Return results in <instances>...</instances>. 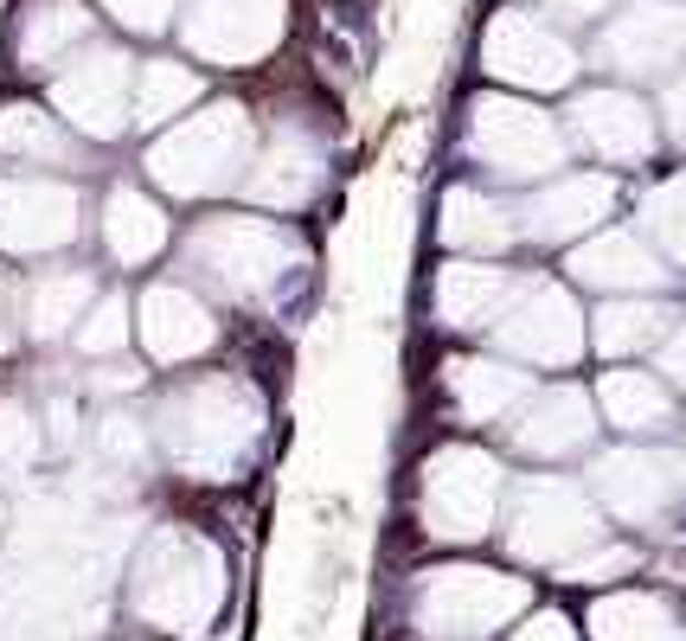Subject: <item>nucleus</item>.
Here are the masks:
<instances>
[{"label": "nucleus", "instance_id": "nucleus-1", "mask_svg": "<svg viewBox=\"0 0 686 641\" xmlns=\"http://www.w3.org/2000/svg\"><path fill=\"white\" fill-rule=\"evenodd\" d=\"M604 405H610V423H622V430H654L667 417V391H661V378L610 373L604 378Z\"/></svg>", "mask_w": 686, "mask_h": 641}]
</instances>
